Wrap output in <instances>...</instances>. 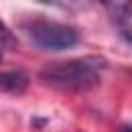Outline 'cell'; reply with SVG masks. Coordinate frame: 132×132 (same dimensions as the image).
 Returning <instances> with one entry per match:
<instances>
[{
	"mask_svg": "<svg viewBox=\"0 0 132 132\" xmlns=\"http://www.w3.org/2000/svg\"><path fill=\"white\" fill-rule=\"evenodd\" d=\"M107 62L97 56L74 58L66 62H52L39 70V78L56 89L64 91H87L101 80V72Z\"/></svg>",
	"mask_w": 132,
	"mask_h": 132,
	"instance_id": "6da1fadb",
	"label": "cell"
},
{
	"mask_svg": "<svg viewBox=\"0 0 132 132\" xmlns=\"http://www.w3.org/2000/svg\"><path fill=\"white\" fill-rule=\"evenodd\" d=\"M23 31L41 50L60 52V50H70L78 43V33L72 27L45 19H33L23 23Z\"/></svg>",
	"mask_w": 132,
	"mask_h": 132,
	"instance_id": "7a4b0ae2",
	"label": "cell"
},
{
	"mask_svg": "<svg viewBox=\"0 0 132 132\" xmlns=\"http://www.w3.org/2000/svg\"><path fill=\"white\" fill-rule=\"evenodd\" d=\"M120 29L122 37L132 43V0H99Z\"/></svg>",
	"mask_w": 132,
	"mask_h": 132,
	"instance_id": "3957f363",
	"label": "cell"
},
{
	"mask_svg": "<svg viewBox=\"0 0 132 132\" xmlns=\"http://www.w3.org/2000/svg\"><path fill=\"white\" fill-rule=\"evenodd\" d=\"M29 87V76L23 70L0 72V93H23Z\"/></svg>",
	"mask_w": 132,
	"mask_h": 132,
	"instance_id": "277c9868",
	"label": "cell"
},
{
	"mask_svg": "<svg viewBox=\"0 0 132 132\" xmlns=\"http://www.w3.org/2000/svg\"><path fill=\"white\" fill-rule=\"evenodd\" d=\"M41 2L58 8H66V10H87L91 6V0H41Z\"/></svg>",
	"mask_w": 132,
	"mask_h": 132,
	"instance_id": "5b68a950",
	"label": "cell"
},
{
	"mask_svg": "<svg viewBox=\"0 0 132 132\" xmlns=\"http://www.w3.org/2000/svg\"><path fill=\"white\" fill-rule=\"evenodd\" d=\"M12 45H14V37L10 33V29L0 21V52L6 50V47H12Z\"/></svg>",
	"mask_w": 132,
	"mask_h": 132,
	"instance_id": "8992f818",
	"label": "cell"
}]
</instances>
